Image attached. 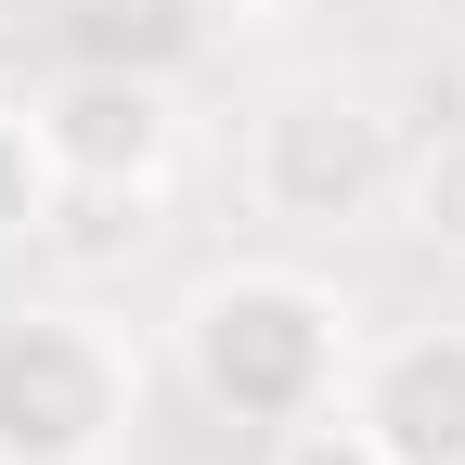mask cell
I'll return each mask as SVG.
<instances>
[{
	"mask_svg": "<svg viewBox=\"0 0 465 465\" xmlns=\"http://www.w3.org/2000/svg\"><path fill=\"white\" fill-rule=\"evenodd\" d=\"M182 375H194L207 414H232V427H298V414H323L336 375H349V323H336L323 284H298V272H207L182 298Z\"/></svg>",
	"mask_w": 465,
	"mask_h": 465,
	"instance_id": "obj_1",
	"label": "cell"
},
{
	"mask_svg": "<svg viewBox=\"0 0 465 465\" xmlns=\"http://www.w3.org/2000/svg\"><path fill=\"white\" fill-rule=\"evenodd\" d=\"M143 362L104 311H0V465H104Z\"/></svg>",
	"mask_w": 465,
	"mask_h": 465,
	"instance_id": "obj_2",
	"label": "cell"
},
{
	"mask_svg": "<svg viewBox=\"0 0 465 465\" xmlns=\"http://www.w3.org/2000/svg\"><path fill=\"white\" fill-rule=\"evenodd\" d=\"M246 194H259V220H284V232L375 220V207L401 194V130H388V104H362V91H284V104H259V130H246Z\"/></svg>",
	"mask_w": 465,
	"mask_h": 465,
	"instance_id": "obj_3",
	"label": "cell"
},
{
	"mask_svg": "<svg viewBox=\"0 0 465 465\" xmlns=\"http://www.w3.org/2000/svg\"><path fill=\"white\" fill-rule=\"evenodd\" d=\"M26 116H39V155H52L65 194H143V182H168V155H182V104H168V78H130V65L52 78Z\"/></svg>",
	"mask_w": 465,
	"mask_h": 465,
	"instance_id": "obj_4",
	"label": "cell"
},
{
	"mask_svg": "<svg viewBox=\"0 0 465 465\" xmlns=\"http://www.w3.org/2000/svg\"><path fill=\"white\" fill-rule=\"evenodd\" d=\"M349 414L375 427L388 465H465V323L388 336L362 362V388H349Z\"/></svg>",
	"mask_w": 465,
	"mask_h": 465,
	"instance_id": "obj_5",
	"label": "cell"
},
{
	"mask_svg": "<svg viewBox=\"0 0 465 465\" xmlns=\"http://www.w3.org/2000/svg\"><path fill=\"white\" fill-rule=\"evenodd\" d=\"M401 220H414L440 259H465V130H440L427 155H401Z\"/></svg>",
	"mask_w": 465,
	"mask_h": 465,
	"instance_id": "obj_6",
	"label": "cell"
},
{
	"mask_svg": "<svg viewBox=\"0 0 465 465\" xmlns=\"http://www.w3.org/2000/svg\"><path fill=\"white\" fill-rule=\"evenodd\" d=\"M52 194L65 182H52V155H39V116L0 104V246H26V232L52 220Z\"/></svg>",
	"mask_w": 465,
	"mask_h": 465,
	"instance_id": "obj_7",
	"label": "cell"
},
{
	"mask_svg": "<svg viewBox=\"0 0 465 465\" xmlns=\"http://www.w3.org/2000/svg\"><path fill=\"white\" fill-rule=\"evenodd\" d=\"M272 465H388V452H375V427L349 414V401H323V414H298L272 440Z\"/></svg>",
	"mask_w": 465,
	"mask_h": 465,
	"instance_id": "obj_8",
	"label": "cell"
},
{
	"mask_svg": "<svg viewBox=\"0 0 465 465\" xmlns=\"http://www.w3.org/2000/svg\"><path fill=\"white\" fill-rule=\"evenodd\" d=\"M207 14H232V26H272V14H298V0H207Z\"/></svg>",
	"mask_w": 465,
	"mask_h": 465,
	"instance_id": "obj_9",
	"label": "cell"
}]
</instances>
